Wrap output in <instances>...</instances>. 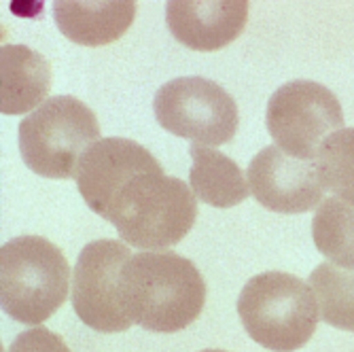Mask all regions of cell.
<instances>
[{"label": "cell", "instance_id": "cell-1", "mask_svg": "<svg viewBox=\"0 0 354 352\" xmlns=\"http://www.w3.org/2000/svg\"><path fill=\"white\" fill-rule=\"evenodd\" d=\"M117 293L134 325L155 333H174L202 314L208 289L196 263L176 252L145 250L123 266Z\"/></svg>", "mask_w": 354, "mask_h": 352}, {"label": "cell", "instance_id": "cell-2", "mask_svg": "<svg viewBox=\"0 0 354 352\" xmlns=\"http://www.w3.org/2000/svg\"><path fill=\"white\" fill-rule=\"evenodd\" d=\"M104 219L127 246L164 250L176 246L196 225L198 202L185 180L164 172H145L113 198Z\"/></svg>", "mask_w": 354, "mask_h": 352}, {"label": "cell", "instance_id": "cell-3", "mask_svg": "<svg viewBox=\"0 0 354 352\" xmlns=\"http://www.w3.org/2000/svg\"><path fill=\"white\" fill-rule=\"evenodd\" d=\"M71 266L43 236H19L0 248V304L24 325H41L68 297Z\"/></svg>", "mask_w": 354, "mask_h": 352}, {"label": "cell", "instance_id": "cell-4", "mask_svg": "<svg viewBox=\"0 0 354 352\" xmlns=\"http://www.w3.org/2000/svg\"><path fill=\"white\" fill-rule=\"evenodd\" d=\"M238 314L246 333L272 352L306 346L320 316L310 282L286 272L252 276L238 297Z\"/></svg>", "mask_w": 354, "mask_h": 352}, {"label": "cell", "instance_id": "cell-5", "mask_svg": "<svg viewBox=\"0 0 354 352\" xmlns=\"http://www.w3.org/2000/svg\"><path fill=\"white\" fill-rule=\"evenodd\" d=\"M98 140V119L75 95L49 98L19 125L24 164L45 178H77L83 155Z\"/></svg>", "mask_w": 354, "mask_h": 352}, {"label": "cell", "instance_id": "cell-6", "mask_svg": "<svg viewBox=\"0 0 354 352\" xmlns=\"http://www.w3.org/2000/svg\"><path fill=\"white\" fill-rule=\"evenodd\" d=\"M153 111L164 130L202 147L230 142L240 125L236 100L204 77H178L159 87Z\"/></svg>", "mask_w": 354, "mask_h": 352}, {"label": "cell", "instance_id": "cell-7", "mask_svg": "<svg viewBox=\"0 0 354 352\" xmlns=\"http://www.w3.org/2000/svg\"><path fill=\"white\" fill-rule=\"evenodd\" d=\"M266 121L276 147L297 159H316L320 145L344 127V111L325 85L291 81L274 91Z\"/></svg>", "mask_w": 354, "mask_h": 352}, {"label": "cell", "instance_id": "cell-8", "mask_svg": "<svg viewBox=\"0 0 354 352\" xmlns=\"http://www.w3.org/2000/svg\"><path fill=\"white\" fill-rule=\"evenodd\" d=\"M130 257L123 240H93L83 246L73 272V308L87 327L121 333L134 325L117 293L119 274Z\"/></svg>", "mask_w": 354, "mask_h": 352}, {"label": "cell", "instance_id": "cell-9", "mask_svg": "<svg viewBox=\"0 0 354 352\" xmlns=\"http://www.w3.org/2000/svg\"><path fill=\"white\" fill-rule=\"evenodd\" d=\"M246 180L254 200L280 214H301L318 208L325 194L314 159H297L276 145L252 157Z\"/></svg>", "mask_w": 354, "mask_h": 352}, {"label": "cell", "instance_id": "cell-10", "mask_svg": "<svg viewBox=\"0 0 354 352\" xmlns=\"http://www.w3.org/2000/svg\"><path fill=\"white\" fill-rule=\"evenodd\" d=\"M145 172H164V168L142 145L127 138H104L83 155L77 187L85 204L104 219L113 198Z\"/></svg>", "mask_w": 354, "mask_h": 352}, {"label": "cell", "instance_id": "cell-11", "mask_svg": "<svg viewBox=\"0 0 354 352\" xmlns=\"http://www.w3.org/2000/svg\"><path fill=\"white\" fill-rule=\"evenodd\" d=\"M244 0H172L166 21L178 43L196 51H216L234 43L246 26Z\"/></svg>", "mask_w": 354, "mask_h": 352}, {"label": "cell", "instance_id": "cell-12", "mask_svg": "<svg viewBox=\"0 0 354 352\" xmlns=\"http://www.w3.org/2000/svg\"><path fill=\"white\" fill-rule=\"evenodd\" d=\"M136 15L132 0H59L53 5V19L68 41L85 47H102L119 41Z\"/></svg>", "mask_w": 354, "mask_h": 352}, {"label": "cell", "instance_id": "cell-13", "mask_svg": "<svg viewBox=\"0 0 354 352\" xmlns=\"http://www.w3.org/2000/svg\"><path fill=\"white\" fill-rule=\"evenodd\" d=\"M51 89V64L26 45L0 49V111L24 115L45 104Z\"/></svg>", "mask_w": 354, "mask_h": 352}, {"label": "cell", "instance_id": "cell-14", "mask_svg": "<svg viewBox=\"0 0 354 352\" xmlns=\"http://www.w3.org/2000/svg\"><path fill=\"white\" fill-rule=\"evenodd\" d=\"M189 151L193 159L189 187L200 202L214 208H234L248 198V180L234 159L202 145H191Z\"/></svg>", "mask_w": 354, "mask_h": 352}, {"label": "cell", "instance_id": "cell-15", "mask_svg": "<svg viewBox=\"0 0 354 352\" xmlns=\"http://www.w3.org/2000/svg\"><path fill=\"white\" fill-rule=\"evenodd\" d=\"M312 238L320 254L342 268H354V204L327 198L316 208Z\"/></svg>", "mask_w": 354, "mask_h": 352}, {"label": "cell", "instance_id": "cell-16", "mask_svg": "<svg viewBox=\"0 0 354 352\" xmlns=\"http://www.w3.org/2000/svg\"><path fill=\"white\" fill-rule=\"evenodd\" d=\"M320 318L342 331H354V268L331 261L316 266L310 274Z\"/></svg>", "mask_w": 354, "mask_h": 352}, {"label": "cell", "instance_id": "cell-17", "mask_svg": "<svg viewBox=\"0 0 354 352\" xmlns=\"http://www.w3.org/2000/svg\"><path fill=\"white\" fill-rule=\"evenodd\" d=\"M314 164L323 189L354 204V127L331 134L320 145Z\"/></svg>", "mask_w": 354, "mask_h": 352}, {"label": "cell", "instance_id": "cell-18", "mask_svg": "<svg viewBox=\"0 0 354 352\" xmlns=\"http://www.w3.org/2000/svg\"><path fill=\"white\" fill-rule=\"evenodd\" d=\"M9 352H71V348L57 333L39 325L35 329L19 333L11 342Z\"/></svg>", "mask_w": 354, "mask_h": 352}, {"label": "cell", "instance_id": "cell-19", "mask_svg": "<svg viewBox=\"0 0 354 352\" xmlns=\"http://www.w3.org/2000/svg\"><path fill=\"white\" fill-rule=\"evenodd\" d=\"M202 352H225V350H202Z\"/></svg>", "mask_w": 354, "mask_h": 352}]
</instances>
